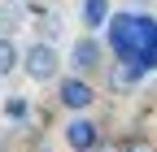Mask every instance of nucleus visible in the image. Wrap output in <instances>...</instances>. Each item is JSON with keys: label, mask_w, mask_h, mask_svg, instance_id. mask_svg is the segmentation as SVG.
I'll return each instance as SVG.
<instances>
[{"label": "nucleus", "mask_w": 157, "mask_h": 152, "mask_svg": "<svg viewBox=\"0 0 157 152\" xmlns=\"http://www.w3.org/2000/svg\"><path fill=\"white\" fill-rule=\"evenodd\" d=\"M22 74L31 83H57L61 78V52H57L52 39H35L22 52Z\"/></svg>", "instance_id": "nucleus-1"}, {"label": "nucleus", "mask_w": 157, "mask_h": 152, "mask_svg": "<svg viewBox=\"0 0 157 152\" xmlns=\"http://www.w3.org/2000/svg\"><path fill=\"white\" fill-rule=\"evenodd\" d=\"M131 5H135V9H148V5H153V0H131Z\"/></svg>", "instance_id": "nucleus-11"}, {"label": "nucleus", "mask_w": 157, "mask_h": 152, "mask_svg": "<svg viewBox=\"0 0 157 152\" xmlns=\"http://www.w3.org/2000/svg\"><path fill=\"white\" fill-rule=\"evenodd\" d=\"M57 104L66 113H87L96 104V87L87 74H66V78H57Z\"/></svg>", "instance_id": "nucleus-2"}, {"label": "nucleus", "mask_w": 157, "mask_h": 152, "mask_svg": "<svg viewBox=\"0 0 157 152\" xmlns=\"http://www.w3.org/2000/svg\"><path fill=\"white\" fill-rule=\"evenodd\" d=\"M78 17L87 31H101L109 22V0H78Z\"/></svg>", "instance_id": "nucleus-7"}, {"label": "nucleus", "mask_w": 157, "mask_h": 152, "mask_svg": "<svg viewBox=\"0 0 157 152\" xmlns=\"http://www.w3.org/2000/svg\"><path fill=\"white\" fill-rule=\"evenodd\" d=\"M35 152H48V148H35Z\"/></svg>", "instance_id": "nucleus-13"}, {"label": "nucleus", "mask_w": 157, "mask_h": 152, "mask_svg": "<svg viewBox=\"0 0 157 152\" xmlns=\"http://www.w3.org/2000/svg\"><path fill=\"white\" fill-rule=\"evenodd\" d=\"M22 70V48L13 44V35H0V78Z\"/></svg>", "instance_id": "nucleus-8"}, {"label": "nucleus", "mask_w": 157, "mask_h": 152, "mask_svg": "<svg viewBox=\"0 0 157 152\" xmlns=\"http://www.w3.org/2000/svg\"><path fill=\"white\" fill-rule=\"evenodd\" d=\"M61 139H66L70 152H96L101 148V126L87 113H70V122L61 126Z\"/></svg>", "instance_id": "nucleus-4"}, {"label": "nucleus", "mask_w": 157, "mask_h": 152, "mask_svg": "<svg viewBox=\"0 0 157 152\" xmlns=\"http://www.w3.org/2000/svg\"><path fill=\"white\" fill-rule=\"evenodd\" d=\"M35 9L26 5V0H0V35H17L26 26V17Z\"/></svg>", "instance_id": "nucleus-5"}, {"label": "nucleus", "mask_w": 157, "mask_h": 152, "mask_svg": "<svg viewBox=\"0 0 157 152\" xmlns=\"http://www.w3.org/2000/svg\"><path fill=\"white\" fill-rule=\"evenodd\" d=\"M61 31H66V22H61V13L57 9H44V5H35V35L39 39H61Z\"/></svg>", "instance_id": "nucleus-6"}, {"label": "nucleus", "mask_w": 157, "mask_h": 152, "mask_svg": "<svg viewBox=\"0 0 157 152\" xmlns=\"http://www.w3.org/2000/svg\"><path fill=\"white\" fill-rule=\"evenodd\" d=\"M66 65H70L74 74H87V78H92V74L105 65V44L96 39V31H87V35H78V39H74L70 61H66Z\"/></svg>", "instance_id": "nucleus-3"}, {"label": "nucleus", "mask_w": 157, "mask_h": 152, "mask_svg": "<svg viewBox=\"0 0 157 152\" xmlns=\"http://www.w3.org/2000/svg\"><path fill=\"white\" fill-rule=\"evenodd\" d=\"M26 113H31V104H26L22 96H5V118H9V122H22Z\"/></svg>", "instance_id": "nucleus-9"}, {"label": "nucleus", "mask_w": 157, "mask_h": 152, "mask_svg": "<svg viewBox=\"0 0 157 152\" xmlns=\"http://www.w3.org/2000/svg\"><path fill=\"white\" fill-rule=\"evenodd\" d=\"M118 152H157L144 135H131V139H122V143H118Z\"/></svg>", "instance_id": "nucleus-10"}, {"label": "nucleus", "mask_w": 157, "mask_h": 152, "mask_svg": "<svg viewBox=\"0 0 157 152\" xmlns=\"http://www.w3.org/2000/svg\"><path fill=\"white\" fill-rule=\"evenodd\" d=\"M26 5H31V9H35V5H44V0H26Z\"/></svg>", "instance_id": "nucleus-12"}]
</instances>
